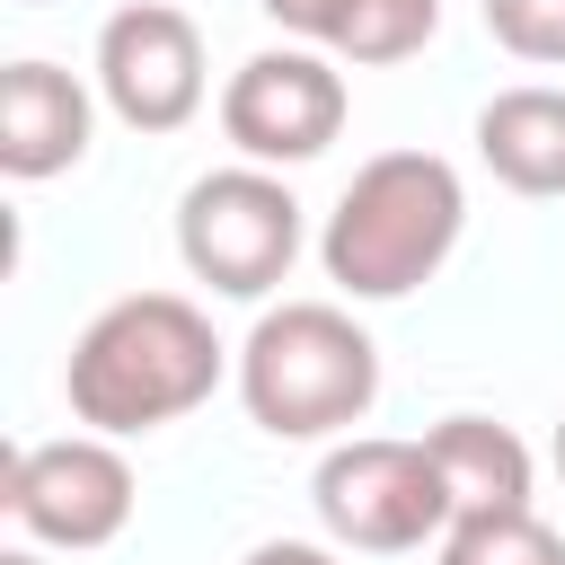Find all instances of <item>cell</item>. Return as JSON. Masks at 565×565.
I'll use <instances>...</instances> for the list:
<instances>
[{"label":"cell","instance_id":"obj_1","mask_svg":"<svg viewBox=\"0 0 565 565\" xmlns=\"http://www.w3.org/2000/svg\"><path fill=\"white\" fill-rule=\"evenodd\" d=\"M221 371H230V344L212 335V318L185 291H124L79 327V344L62 362V397L88 433L132 441V433L194 415L221 388Z\"/></svg>","mask_w":565,"mask_h":565},{"label":"cell","instance_id":"obj_2","mask_svg":"<svg viewBox=\"0 0 565 565\" xmlns=\"http://www.w3.org/2000/svg\"><path fill=\"white\" fill-rule=\"evenodd\" d=\"M468 230V185L441 150H380L353 168L318 230V265L344 300H406L424 291Z\"/></svg>","mask_w":565,"mask_h":565},{"label":"cell","instance_id":"obj_3","mask_svg":"<svg viewBox=\"0 0 565 565\" xmlns=\"http://www.w3.org/2000/svg\"><path fill=\"white\" fill-rule=\"evenodd\" d=\"M380 397V344L335 300H282L238 344V406L274 441H327L353 433Z\"/></svg>","mask_w":565,"mask_h":565},{"label":"cell","instance_id":"obj_4","mask_svg":"<svg viewBox=\"0 0 565 565\" xmlns=\"http://www.w3.org/2000/svg\"><path fill=\"white\" fill-rule=\"evenodd\" d=\"M177 256H185V274H194L203 291H221V300H265V291L291 274V256H300V194H291L274 168H256V159L212 168V177H194L185 203H177Z\"/></svg>","mask_w":565,"mask_h":565},{"label":"cell","instance_id":"obj_5","mask_svg":"<svg viewBox=\"0 0 565 565\" xmlns=\"http://www.w3.org/2000/svg\"><path fill=\"white\" fill-rule=\"evenodd\" d=\"M309 503H318L327 539L362 547V556H406V547H424V539H441L459 521L433 450L424 441H388V433L335 441L318 459V477H309Z\"/></svg>","mask_w":565,"mask_h":565},{"label":"cell","instance_id":"obj_6","mask_svg":"<svg viewBox=\"0 0 565 565\" xmlns=\"http://www.w3.org/2000/svg\"><path fill=\"white\" fill-rule=\"evenodd\" d=\"M9 521L35 547H106L132 521V459L115 450V433H62V441H18L9 477H0Z\"/></svg>","mask_w":565,"mask_h":565},{"label":"cell","instance_id":"obj_7","mask_svg":"<svg viewBox=\"0 0 565 565\" xmlns=\"http://www.w3.org/2000/svg\"><path fill=\"white\" fill-rule=\"evenodd\" d=\"M221 132L256 168H300L344 132V71L318 44H274L247 53L221 88Z\"/></svg>","mask_w":565,"mask_h":565},{"label":"cell","instance_id":"obj_8","mask_svg":"<svg viewBox=\"0 0 565 565\" xmlns=\"http://www.w3.org/2000/svg\"><path fill=\"white\" fill-rule=\"evenodd\" d=\"M203 26L177 0H132L97 26V97L132 132H177L203 115Z\"/></svg>","mask_w":565,"mask_h":565},{"label":"cell","instance_id":"obj_9","mask_svg":"<svg viewBox=\"0 0 565 565\" xmlns=\"http://www.w3.org/2000/svg\"><path fill=\"white\" fill-rule=\"evenodd\" d=\"M88 124H97V106L62 62H9L0 71V168L18 185L79 168L88 159Z\"/></svg>","mask_w":565,"mask_h":565},{"label":"cell","instance_id":"obj_10","mask_svg":"<svg viewBox=\"0 0 565 565\" xmlns=\"http://www.w3.org/2000/svg\"><path fill=\"white\" fill-rule=\"evenodd\" d=\"M477 159L512 194H539V203L565 194V88H547V79L494 88L477 106Z\"/></svg>","mask_w":565,"mask_h":565},{"label":"cell","instance_id":"obj_11","mask_svg":"<svg viewBox=\"0 0 565 565\" xmlns=\"http://www.w3.org/2000/svg\"><path fill=\"white\" fill-rule=\"evenodd\" d=\"M441 486H450V512H521L530 503V441L494 415H441L424 433Z\"/></svg>","mask_w":565,"mask_h":565},{"label":"cell","instance_id":"obj_12","mask_svg":"<svg viewBox=\"0 0 565 565\" xmlns=\"http://www.w3.org/2000/svg\"><path fill=\"white\" fill-rule=\"evenodd\" d=\"M433 26H441V0H335L327 53H335V62L380 71V62L424 53V44H433Z\"/></svg>","mask_w":565,"mask_h":565},{"label":"cell","instance_id":"obj_13","mask_svg":"<svg viewBox=\"0 0 565 565\" xmlns=\"http://www.w3.org/2000/svg\"><path fill=\"white\" fill-rule=\"evenodd\" d=\"M441 565H565V539L521 503V512H459L441 530Z\"/></svg>","mask_w":565,"mask_h":565},{"label":"cell","instance_id":"obj_14","mask_svg":"<svg viewBox=\"0 0 565 565\" xmlns=\"http://www.w3.org/2000/svg\"><path fill=\"white\" fill-rule=\"evenodd\" d=\"M486 35L512 62H565V0H486Z\"/></svg>","mask_w":565,"mask_h":565},{"label":"cell","instance_id":"obj_15","mask_svg":"<svg viewBox=\"0 0 565 565\" xmlns=\"http://www.w3.org/2000/svg\"><path fill=\"white\" fill-rule=\"evenodd\" d=\"M282 35H300V44H318L327 53V26H335V0H256Z\"/></svg>","mask_w":565,"mask_h":565},{"label":"cell","instance_id":"obj_16","mask_svg":"<svg viewBox=\"0 0 565 565\" xmlns=\"http://www.w3.org/2000/svg\"><path fill=\"white\" fill-rule=\"evenodd\" d=\"M238 565H335V547H318V539H265V547H247Z\"/></svg>","mask_w":565,"mask_h":565},{"label":"cell","instance_id":"obj_17","mask_svg":"<svg viewBox=\"0 0 565 565\" xmlns=\"http://www.w3.org/2000/svg\"><path fill=\"white\" fill-rule=\"evenodd\" d=\"M0 565H44V556H35V547H9V556H0Z\"/></svg>","mask_w":565,"mask_h":565},{"label":"cell","instance_id":"obj_18","mask_svg":"<svg viewBox=\"0 0 565 565\" xmlns=\"http://www.w3.org/2000/svg\"><path fill=\"white\" fill-rule=\"evenodd\" d=\"M556 477H565V415H556Z\"/></svg>","mask_w":565,"mask_h":565},{"label":"cell","instance_id":"obj_19","mask_svg":"<svg viewBox=\"0 0 565 565\" xmlns=\"http://www.w3.org/2000/svg\"><path fill=\"white\" fill-rule=\"evenodd\" d=\"M26 9H35V0H26Z\"/></svg>","mask_w":565,"mask_h":565}]
</instances>
